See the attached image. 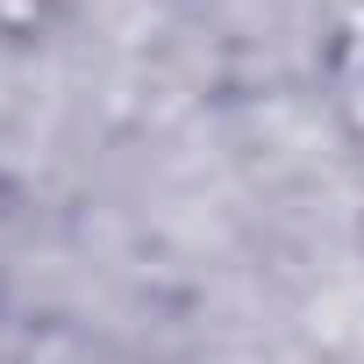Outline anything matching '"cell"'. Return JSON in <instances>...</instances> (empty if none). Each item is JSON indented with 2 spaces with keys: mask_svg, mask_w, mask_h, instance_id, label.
I'll return each mask as SVG.
<instances>
[]
</instances>
